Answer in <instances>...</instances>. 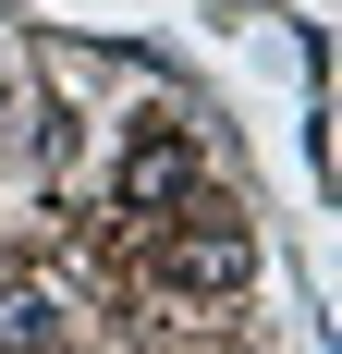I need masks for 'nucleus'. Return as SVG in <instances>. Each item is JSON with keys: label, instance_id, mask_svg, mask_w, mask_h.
<instances>
[{"label": "nucleus", "instance_id": "nucleus-1", "mask_svg": "<svg viewBox=\"0 0 342 354\" xmlns=\"http://www.w3.org/2000/svg\"><path fill=\"white\" fill-rule=\"evenodd\" d=\"M159 281H171V293H196V306L244 293V281H257V245H244V220H208V208H183V232L159 245Z\"/></svg>", "mask_w": 342, "mask_h": 354}, {"label": "nucleus", "instance_id": "nucleus-2", "mask_svg": "<svg viewBox=\"0 0 342 354\" xmlns=\"http://www.w3.org/2000/svg\"><path fill=\"white\" fill-rule=\"evenodd\" d=\"M110 196H123V220H171V208H196V147H183V135H135Z\"/></svg>", "mask_w": 342, "mask_h": 354}, {"label": "nucleus", "instance_id": "nucleus-3", "mask_svg": "<svg viewBox=\"0 0 342 354\" xmlns=\"http://www.w3.org/2000/svg\"><path fill=\"white\" fill-rule=\"evenodd\" d=\"M62 342V293L49 281H0V354H49Z\"/></svg>", "mask_w": 342, "mask_h": 354}]
</instances>
